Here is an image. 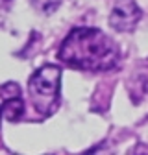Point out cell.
Masks as SVG:
<instances>
[{
  "mask_svg": "<svg viewBox=\"0 0 148 155\" xmlns=\"http://www.w3.org/2000/svg\"><path fill=\"white\" fill-rule=\"evenodd\" d=\"M143 17L141 8L133 0H122L119 2L109 15V26L115 31H132Z\"/></svg>",
  "mask_w": 148,
  "mask_h": 155,
  "instance_id": "3957f363",
  "label": "cell"
},
{
  "mask_svg": "<svg viewBox=\"0 0 148 155\" xmlns=\"http://www.w3.org/2000/svg\"><path fill=\"white\" fill-rule=\"evenodd\" d=\"M59 87H61V68L58 65H45L32 74L28 81V94L32 105L41 116H50L58 109Z\"/></svg>",
  "mask_w": 148,
  "mask_h": 155,
  "instance_id": "7a4b0ae2",
  "label": "cell"
},
{
  "mask_svg": "<svg viewBox=\"0 0 148 155\" xmlns=\"http://www.w3.org/2000/svg\"><path fill=\"white\" fill-rule=\"evenodd\" d=\"M0 118H2V109H0Z\"/></svg>",
  "mask_w": 148,
  "mask_h": 155,
  "instance_id": "5b68a950",
  "label": "cell"
},
{
  "mask_svg": "<svg viewBox=\"0 0 148 155\" xmlns=\"http://www.w3.org/2000/svg\"><path fill=\"white\" fill-rule=\"evenodd\" d=\"M58 57L78 70L107 72L119 65L120 50L113 39L96 28H74L61 43Z\"/></svg>",
  "mask_w": 148,
  "mask_h": 155,
  "instance_id": "6da1fadb",
  "label": "cell"
},
{
  "mask_svg": "<svg viewBox=\"0 0 148 155\" xmlns=\"http://www.w3.org/2000/svg\"><path fill=\"white\" fill-rule=\"evenodd\" d=\"M0 109H2V118H6L8 122H18L24 116V102L21 98L18 89L11 96H6Z\"/></svg>",
  "mask_w": 148,
  "mask_h": 155,
  "instance_id": "277c9868",
  "label": "cell"
}]
</instances>
